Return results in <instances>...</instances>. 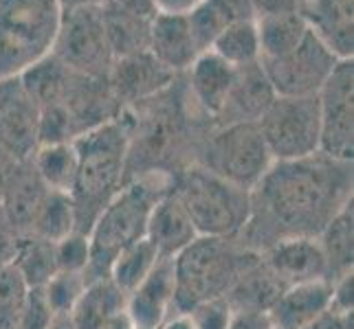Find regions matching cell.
<instances>
[{
	"instance_id": "1",
	"label": "cell",
	"mask_w": 354,
	"mask_h": 329,
	"mask_svg": "<svg viewBox=\"0 0 354 329\" xmlns=\"http://www.w3.org/2000/svg\"><path fill=\"white\" fill-rule=\"evenodd\" d=\"M352 161L317 152L297 161H273L251 189V213L238 239L262 255L288 237H317L352 202Z\"/></svg>"
},
{
	"instance_id": "2",
	"label": "cell",
	"mask_w": 354,
	"mask_h": 329,
	"mask_svg": "<svg viewBox=\"0 0 354 329\" xmlns=\"http://www.w3.org/2000/svg\"><path fill=\"white\" fill-rule=\"evenodd\" d=\"M73 145L77 152V174L71 198L75 204L77 230L88 235L97 215L126 185L128 130L119 117L80 134Z\"/></svg>"
},
{
	"instance_id": "3",
	"label": "cell",
	"mask_w": 354,
	"mask_h": 329,
	"mask_svg": "<svg viewBox=\"0 0 354 329\" xmlns=\"http://www.w3.org/2000/svg\"><path fill=\"white\" fill-rule=\"evenodd\" d=\"M172 182L174 178L165 174H145L126 180L88 230L91 263L84 272L86 283L108 277L117 255L145 237L154 204L172 189Z\"/></svg>"
},
{
	"instance_id": "4",
	"label": "cell",
	"mask_w": 354,
	"mask_h": 329,
	"mask_svg": "<svg viewBox=\"0 0 354 329\" xmlns=\"http://www.w3.org/2000/svg\"><path fill=\"white\" fill-rule=\"evenodd\" d=\"M260 259L238 237H196L172 259L176 312H187L203 301L227 297L238 279Z\"/></svg>"
},
{
	"instance_id": "5",
	"label": "cell",
	"mask_w": 354,
	"mask_h": 329,
	"mask_svg": "<svg viewBox=\"0 0 354 329\" xmlns=\"http://www.w3.org/2000/svg\"><path fill=\"white\" fill-rule=\"evenodd\" d=\"M59 22L57 0H0V81L51 55Z\"/></svg>"
},
{
	"instance_id": "6",
	"label": "cell",
	"mask_w": 354,
	"mask_h": 329,
	"mask_svg": "<svg viewBox=\"0 0 354 329\" xmlns=\"http://www.w3.org/2000/svg\"><path fill=\"white\" fill-rule=\"evenodd\" d=\"M172 193L187 211L198 237H238L249 222L251 191L189 165L174 176Z\"/></svg>"
},
{
	"instance_id": "7",
	"label": "cell",
	"mask_w": 354,
	"mask_h": 329,
	"mask_svg": "<svg viewBox=\"0 0 354 329\" xmlns=\"http://www.w3.org/2000/svg\"><path fill=\"white\" fill-rule=\"evenodd\" d=\"M229 185L251 191L273 165L258 123L212 126L203 137L196 163Z\"/></svg>"
},
{
	"instance_id": "8",
	"label": "cell",
	"mask_w": 354,
	"mask_h": 329,
	"mask_svg": "<svg viewBox=\"0 0 354 329\" xmlns=\"http://www.w3.org/2000/svg\"><path fill=\"white\" fill-rule=\"evenodd\" d=\"M273 161H297L319 152V101L315 97H275L258 121Z\"/></svg>"
},
{
	"instance_id": "9",
	"label": "cell",
	"mask_w": 354,
	"mask_h": 329,
	"mask_svg": "<svg viewBox=\"0 0 354 329\" xmlns=\"http://www.w3.org/2000/svg\"><path fill=\"white\" fill-rule=\"evenodd\" d=\"M51 55L73 72L108 79L115 55L104 29L102 7L62 11V22Z\"/></svg>"
},
{
	"instance_id": "10",
	"label": "cell",
	"mask_w": 354,
	"mask_h": 329,
	"mask_svg": "<svg viewBox=\"0 0 354 329\" xmlns=\"http://www.w3.org/2000/svg\"><path fill=\"white\" fill-rule=\"evenodd\" d=\"M40 108L22 88L18 77L0 81V185L18 165L29 163L38 139Z\"/></svg>"
},
{
	"instance_id": "11",
	"label": "cell",
	"mask_w": 354,
	"mask_h": 329,
	"mask_svg": "<svg viewBox=\"0 0 354 329\" xmlns=\"http://www.w3.org/2000/svg\"><path fill=\"white\" fill-rule=\"evenodd\" d=\"M341 59L313 31L290 53L260 59V66L277 97H315Z\"/></svg>"
},
{
	"instance_id": "12",
	"label": "cell",
	"mask_w": 354,
	"mask_h": 329,
	"mask_svg": "<svg viewBox=\"0 0 354 329\" xmlns=\"http://www.w3.org/2000/svg\"><path fill=\"white\" fill-rule=\"evenodd\" d=\"M319 101V126L322 141L319 152L337 158L352 161L354 158V62L341 59L333 75L326 79L317 92Z\"/></svg>"
},
{
	"instance_id": "13",
	"label": "cell",
	"mask_w": 354,
	"mask_h": 329,
	"mask_svg": "<svg viewBox=\"0 0 354 329\" xmlns=\"http://www.w3.org/2000/svg\"><path fill=\"white\" fill-rule=\"evenodd\" d=\"M178 79L176 72L156 62L150 51H141L115 59L108 72V83L121 108H132L141 101L165 92Z\"/></svg>"
},
{
	"instance_id": "14",
	"label": "cell",
	"mask_w": 354,
	"mask_h": 329,
	"mask_svg": "<svg viewBox=\"0 0 354 329\" xmlns=\"http://www.w3.org/2000/svg\"><path fill=\"white\" fill-rule=\"evenodd\" d=\"M126 312L137 329H158L176 314L172 259H158L152 272L126 297Z\"/></svg>"
},
{
	"instance_id": "15",
	"label": "cell",
	"mask_w": 354,
	"mask_h": 329,
	"mask_svg": "<svg viewBox=\"0 0 354 329\" xmlns=\"http://www.w3.org/2000/svg\"><path fill=\"white\" fill-rule=\"evenodd\" d=\"M275 97L277 94L268 83L260 62L238 66L234 83H231L221 112L214 119V126L258 123Z\"/></svg>"
},
{
	"instance_id": "16",
	"label": "cell",
	"mask_w": 354,
	"mask_h": 329,
	"mask_svg": "<svg viewBox=\"0 0 354 329\" xmlns=\"http://www.w3.org/2000/svg\"><path fill=\"white\" fill-rule=\"evenodd\" d=\"M260 257L286 288L328 279V266L317 237L279 239L273 246H268Z\"/></svg>"
},
{
	"instance_id": "17",
	"label": "cell",
	"mask_w": 354,
	"mask_h": 329,
	"mask_svg": "<svg viewBox=\"0 0 354 329\" xmlns=\"http://www.w3.org/2000/svg\"><path fill=\"white\" fill-rule=\"evenodd\" d=\"M299 11L308 29L339 59L354 55V0H304Z\"/></svg>"
},
{
	"instance_id": "18",
	"label": "cell",
	"mask_w": 354,
	"mask_h": 329,
	"mask_svg": "<svg viewBox=\"0 0 354 329\" xmlns=\"http://www.w3.org/2000/svg\"><path fill=\"white\" fill-rule=\"evenodd\" d=\"M234 75L236 68L212 51L201 53L194 59V64L180 75L192 103L212 121V126L227 99L231 83H234Z\"/></svg>"
},
{
	"instance_id": "19",
	"label": "cell",
	"mask_w": 354,
	"mask_h": 329,
	"mask_svg": "<svg viewBox=\"0 0 354 329\" xmlns=\"http://www.w3.org/2000/svg\"><path fill=\"white\" fill-rule=\"evenodd\" d=\"M330 310V281H317L288 286L275 306L268 310L275 329H306Z\"/></svg>"
},
{
	"instance_id": "20",
	"label": "cell",
	"mask_w": 354,
	"mask_h": 329,
	"mask_svg": "<svg viewBox=\"0 0 354 329\" xmlns=\"http://www.w3.org/2000/svg\"><path fill=\"white\" fill-rule=\"evenodd\" d=\"M46 185L40 180L33 163L18 165L3 185H0V209H3L7 222L14 226L16 233L29 235L35 211L46 196Z\"/></svg>"
},
{
	"instance_id": "21",
	"label": "cell",
	"mask_w": 354,
	"mask_h": 329,
	"mask_svg": "<svg viewBox=\"0 0 354 329\" xmlns=\"http://www.w3.org/2000/svg\"><path fill=\"white\" fill-rule=\"evenodd\" d=\"M198 237L187 211L169 189L165 196L154 204V209L145 228L148 239L161 259H174L178 252L185 250Z\"/></svg>"
},
{
	"instance_id": "22",
	"label": "cell",
	"mask_w": 354,
	"mask_h": 329,
	"mask_svg": "<svg viewBox=\"0 0 354 329\" xmlns=\"http://www.w3.org/2000/svg\"><path fill=\"white\" fill-rule=\"evenodd\" d=\"M148 51L154 55L156 62H161L176 75H183L201 55L192 38L187 16L156 14L150 22Z\"/></svg>"
},
{
	"instance_id": "23",
	"label": "cell",
	"mask_w": 354,
	"mask_h": 329,
	"mask_svg": "<svg viewBox=\"0 0 354 329\" xmlns=\"http://www.w3.org/2000/svg\"><path fill=\"white\" fill-rule=\"evenodd\" d=\"M286 286L271 272L262 257L227 292V301L234 312H268Z\"/></svg>"
},
{
	"instance_id": "24",
	"label": "cell",
	"mask_w": 354,
	"mask_h": 329,
	"mask_svg": "<svg viewBox=\"0 0 354 329\" xmlns=\"http://www.w3.org/2000/svg\"><path fill=\"white\" fill-rule=\"evenodd\" d=\"M121 310H126V295L104 277L86 283L68 321L73 329H102L104 323Z\"/></svg>"
},
{
	"instance_id": "25",
	"label": "cell",
	"mask_w": 354,
	"mask_h": 329,
	"mask_svg": "<svg viewBox=\"0 0 354 329\" xmlns=\"http://www.w3.org/2000/svg\"><path fill=\"white\" fill-rule=\"evenodd\" d=\"M324 259L328 266V279H337L352 270L354 266V202H348L324 230L317 235Z\"/></svg>"
},
{
	"instance_id": "26",
	"label": "cell",
	"mask_w": 354,
	"mask_h": 329,
	"mask_svg": "<svg viewBox=\"0 0 354 329\" xmlns=\"http://www.w3.org/2000/svg\"><path fill=\"white\" fill-rule=\"evenodd\" d=\"M255 27H258L260 38V59H273L290 53L310 31L299 9L260 16L255 18Z\"/></svg>"
},
{
	"instance_id": "27",
	"label": "cell",
	"mask_w": 354,
	"mask_h": 329,
	"mask_svg": "<svg viewBox=\"0 0 354 329\" xmlns=\"http://www.w3.org/2000/svg\"><path fill=\"white\" fill-rule=\"evenodd\" d=\"M102 18H104V29L108 35V44L113 48L115 59L148 51L152 20L132 16L128 11L113 5L111 0H106L102 5Z\"/></svg>"
},
{
	"instance_id": "28",
	"label": "cell",
	"mask_w": 354,
	"mask_h": 329,
	"mask_svg": "<svg viewBox=\"0 0 354 329\" xmlns=\"http://www.w3.org/2000/svg\"><path fill=\"white\" fill-rule=\"evenodd\" d=\"M73 70L66 68L55 55H48L40 59L38 64H33L18 77L22 88L33 99V103L42 108L57 106L64 99V92L68 88Z\"/></svg>"
},
{
	"instance_id": "29",
	"label": "cell",
	"mask_w": 354,
	"mask_h": 329,
	"mask_svg": "<svg viewBox=\"0 0 354 329\" xmlns=\"http://www.w3.org/2000/svg\"><path fill=\"white\" fill-rule=\"evenodd\" d=\"M75 230H77V215L71 193L48 189L40 209L35 211L29 235L55 243L59 239H64L66 235L75 233Z\"/></svg>"
},
{
	"instance_id": "30",
	"label": "cell",
	"mask_w": 354,
	"mask_h": 329,
	"mask_svg": "<svg viewBox=\"0 0 354 329\" xmlns=\"http://www.w3.org/2000/svg\"><path fill=\"white\" fill-rule=\"evenodd\" d=\"M31 163L35 172H38L40 180L46 185V189L71 193L73 182H75V174H77V152L73 141L40 145V148L35 150Z\"/></svg>"
},
{
	"instance_id": "31",
	"label": "cell",
	"mask_w": 354,
	"mask_h": 329,
	"mask_svg": "<svg viewBox=\"0 0 354 329\" xmlns=\"http://www.w3.org/2000/svg\"><path fill=\"white\" fill-rule=\"evenodd\" d=\"M11 266L16 268L29 288H42L57 272L55 243L35 235H22Z\"/></svg>"
},
{
	"instance_id": "32",
	"label": "cell",
	"mask_w": 354,
	"mask_h": 329,
	"mask_svg": "<svg viewBox=\"0 0 354 329\" xmlns=\"http://www.w3.org/2000/svg\"><path fill=\"white\" fill-rule=\"evenodd\" d=\"M161 259L158 252L148 239H139L126 246L111 263V270H108V279L124 292L128 297L130 292L137 288L145 277L152 272V268L156 261Z\"/></svg>"
},
{
	"instance_id": "33",
	"label": "cell",
	"mask_w": 354,
	"mask_h": 329,
	"mask_svg": "<svg viewBox=\"0 0 354 329\" xmlns=\"http://www.w3.org/2000/svg\"><path fill=\"white\" fill-rule=\"evenodd\" d=\"M209 51L225 59L234 68L260 62V38L258 27H255V18L231 22L216 38Z\"/></svg>"
},
{
	"instance_id": "34",
	"label": "cell",
	"mask_w": 354,
	"mask_h": 329,
	"mask_svg": "<svg viewBox=\"0 0 354 329\" xmlns=\"http://www.w3.org/2000/svg\"><path fill=\"white\" fill-rule=\"evenodd\" d=\"M192 38L196 42L198 51H209L216 38L221 35L234 18L227 14V9L218 0H203V3L187 16Z\"/></svg>"
},
{
	"instance_id": "35",
	"label": "cell",
	"mask_w": 354,
	"mask_h": 329,
	"mask_svg": "<svg viewBox=\"0 0 354 329\" xmlns=\"http://www.w3.org/2000/svg\"><path fill=\"white\" fill-rule=\"evenodd\" d=\"M84 288H86V279H84V275L55 272L51 279H48V281L42 286V295H44L55 319H68L71 312L77 306Z\"/></svg>"
},
{
	"instance_id": "36",
	"label": "cell",
	"mask_w": 354,
	"mask_h": 329,
	"mask_svg": "<svg viewBox=\"0 0 354 329\" xmlns=\"http://www.w3.org/2000/svg\"><path fill=\"white\" fill-rule=\"evenodd\" d=\"M29 286L11 263L0 266V329H16Z\"/></svg>"
},
{
	"instance_id": "37",
	"label": "cell",
	"mask_w": 354,
	"mask_h": 329,
	"mask_svg": "<svg viewBox=\"0 0 354 329\" xmlns=\"http://www.w3.org/2000/svg\"><path fill=\"white\" fill-rule=\"evenodd\" d=\"M55 263L57 272H75L84 275L91 263V239L86 233L66 235L64 239L55 241Z\"/></svg>"
},
{
	"instance_id": "38",
	"label": "cell",
	"mask_w": 354,
	"mask_h": 329,
	"mask_svg": "<svg viewBox=\"0 0 354 329\" xmlns=\"http://www.w3.org/2000/svg\"><path fill=\"white\" fill-rule=\"evenodd\" d=\"M185 314L189 316L194 329H229L234 310H231L229 301L221 297V299L203 301L198 306L189 308Z\"/></svg>"
},
{
	"instance_id": "39",
	"label": "cell",
	"mask_w": 354,
	"mask_h": 329,
	"mask_svg": "<svg viewBox=\"0 0 354 329\" xmlns=\"http://www.w3.org/2000/svg\"><path fill=\"white\" fill-rule=\"evenodd\" d=\"M53 321L55 316L42 295V288H29L16 329H48L53 325Z\"/></svg>"
},
{
	"instance_id": "40",
	"label": "cell",
	"mask_w": 354,
	"mask_h": 329,
	"mask_svg": "<svg viewBox=\"0 0 354 329\" xmlns=\"http://www.w3.org/2000/svg\"><path fill=\"white\" fill-rule=\"evenodd\" d=\"M354 272H346L330 281V310L335 314H354Z\"/></svg>"
},
{
	"instance_id": "41",
	"label": "cell",
	"mask_w": 354,
	"mask_h": 329,
	"mask_svg": "<svg viewBox=\"0 0 354 329\" xmlns=\"http://www.w3.org/2000/svg\"><path fill=\"white\" fill-rule=\"evenodd\" d=\"M20 237L22 235L16 233L14 226L7 222L3 209H0V266L11 263V259H14V255H16L18 243H20Z\"/></svg>"
},
{
	"instance_id": "42",
	"label": "cell",
	"mask_w": 354,
	"mask_h": 329,
	"mask_svg": "<svg viewBox=\"0 0 354 329\" xmlns=\"http://www.w3.org/2000/svg\"><path fill=\"white\" fill-rule=\"evenodd\" d=\"M229 329H275L268 312H234Z\"/></svg>"
},
{
	"instance_id": "43",
	"label": "cell",
	"mask_w": 354,
	"mask_h": 329,
	"mask_svg": "<svg viewBox=\"0 0 354 329\" xmlns=\"http://www.w3.org/2000/svg\"><path fill=\"white\" fill-rule=\"evenodd\" d=\"M253 16H271V14H284V11H297L301 0H249Z\"/></svg>"
},
{
	"instance_id": "44",
	"label": "cell",
	"mask_w": 354,
	"mask_h": 329,
	"mask_svg": "<svg viewBox=\"0 0 354 329\" xmlns=\"http://www.w3.org/2000/svg\"><path fill=\"white\" fill-rule=\"evenodd\" d=\"M203 0H154L156 14L165 16H189Z\"/></svg>"
},
{
	"instance_id": "45",
	"label": "cell",
	"mask_w": 354,
	"mask_h": 329,
	"mask_svg": "<svg viewBox=\"0 0 354 329\" xmlns=\"http://www.w3.org/2000/svg\"><path fill=\"white\" fill-rule=\"evenodd\" d=\"M113 5H117L119 9L128 11V14L143 18V20H152L156 16V7L154 0H111Z\"/></svg>"
},
{
	"instance_id": "46",
	"label": "cell",
	"mask_w": 354,
	"mask_h": 329,
	"mask_svg": "<svg viewBox=\"0 0 354 329\" xmlns=\"http://www.w3.org/2000/svg\"><path fill=\"white\" fill-rule=\"evenodd\" d=\"M354 314H335V312H326L322 319H317L310 327L306 329H354L352 325Z\"/></svg>"
},
{
	"instance_id": "47",
	"label": "cell",
	"mask_w": 354,
	"mask_h": 329,
	"mask_svg": "<svg viewBox=\"0 0 354 329\" xmlns=\"http://www.w3.org/2000/svg\"><path fill=\"white\" fill-rule=\"evenodd\" d=\"M102 329H137L134 327V323H132V319H130V314L126 312V310H121V312H117L115 316H111L106 323H104V327Z\"/></svg>"
},
{
	"instance_id": "48",
	"label": "cell",
	"mask_w": 354,
	"mask_h": 329,
	"mask_svg": "<svg viewBox=\"0 0 354 329\" xmlns=\"http://www.w3.org/2000/svg\"><path fill=\"white\" fill-rule=\"evenodd\" d=\"M158 329H194V325H192L189 316L185 312H176L174 316H169V319Z\"/></svg>"
},
{
	"instance_id": "49",
	"label": "cell",
	"mask_w": 354,
	"mask_h": 329,
	"mask_svg": "<svg viewBox=\"0 0 354 329\" xmlns=\"http://www.w3.org/2000/svg\"><path fill=\"white\" fill-rule=\"evenodd\" d=\"M62 11H73V9H86V7H102L106 0H57Z\"/></svg>"
},
{
	"instance_id": "50",
	"label": "cell",
	"mask_w": 354,
	"mask_h": 329,
	"mask_svg": "<svg viewBox=\"0 0 354 329\" xmlns=\"http://www.w3.org/2000/svg\"><path fill=\"white\" fill-rule=\"evenodd\" d=\"M48 329H73V325H71V321H68V319H55V321H53V325L48 327Z\"/></svg>"
},
{
	"instance_id": "51",
	"label": "cell",
	"mask_w": 354,
	"mask_h": 329,
	"mask_svg": "<svg viewBox=\"0 0 354 329\" xmlns=\"http://www.w3.org/2000/svg\"><path fill=\"white\" fill-rule=\"evenodd\" d=\"M301 3H304V0H301Z\"/></svg>"
}]
</instances>
